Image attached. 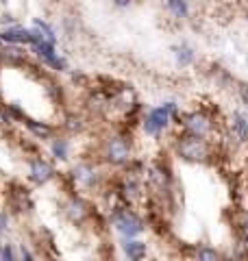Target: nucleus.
I'll return each mask as SVG.
<instances>
[{"label":"nucleus","instance_id":"obj_7","mask_svg":"<svg viewBox=\"0 0 248 261\" xmlns=\"http://www.w3.org/2000/svg\"><path fill=\"white\" fill-rule=\"evenodd\" d=\"M70 176L79 187H83V190H96V187L101 185V178H103L101 172H98V168L92 166V163H87V161L77 163V166L72 168Z\"/></svg>","mask_w":248,"mask_h":261},{"label":"nucleus","instance_id":"obj_21","mask_svg":"<svg viewBox=\"0 0 248 261\" xmlns=\"http://www.w3.org/2000/svg\"><path fill=\"white\" fill-rule=\"evenodd\" d=\"M0 261H20V246L13 242H0Z\"/></svg>","mask_w":248,"mask_h":261},{"label":"nucleus","instance_id":"obj_26","mask_svg":"<svg viewBox=\"0 0 248 261\" xmlns=\"http://www.w3.org/2000/svg\"><path fill=\"white\" fill-rule=\"evenodd\" d=\"M113 5H115V7H122V9H124V7H131V5H133V0H113Z\"/></svg>","mask_w":248,"mask_h":261},{"label":"nucleus","instance_id":"obj_29","mask_svg":"<svg viewBox=\"0 0 248 261\" xmlns=\"http://www.w3.org/2000/svg\"><path fill=\"white\" fill-rule=\"evenodd\" d=\"M246 18H248V13H246Z\"/></svg>","mask_w":248,"mask_h":261},{"label":"nucleus","instance_id":"obj_8","mask_svg":"<svg viewBox=\"0 0 248 261\" xmlns=\"http://www.w3.org/2000/svg\"><path fill=\"white\" fill-rule=\"evenodd\" d=\"M89 214H92V209H89L87 200L81 198V196H77V194L70 196V198L63 202V216L72 224H83L89 218Z\"/></svg>","mask_w":248,"mask_h":261},{"label":"nucleus","instance_id":"obj_2","mask_svg":"<svg viewBox=\"0 0 248 261\" xmlns=\"http://www.w3.org/2000/svg\"><path fill=\"white\" fill-rule=\"evenodd\" d=\"M177 116V102H163L159 107H155L146 113V118L142 120V128L146 135H161L165 128L170 126L172 118Z\"/></svg>","mask_w":248,"mask_h":261},{"label":"nucleus","instance_id":"obj_3","mask_svg":"<svg viewBox=\"0 0 248 261\" xmlns=\"http://www.w3.org/2000/svg\"><path fill=\"white\" fill-rule=\"evenodd\" d=\"M177 154L187 163H205L209 159V144L203 137H194L185 133L177 142Z\"/></svg>","mask_w":248,"mask_h":261},{"label":"nucleus","instance_id":"obj_15","mask_svg":"<svg viewBox=\"0 0 248 261\" xmlns=\"http://www.w3.org/2000/svg\"><path fill=\"white\" fill-rule=\"evenodd\" d=\"M31 53L35 55L41 63L51 61L53 57L59 55V53H57V46H55V44H51V42H46V39H39V42H33V44H31Z\"/></svg>","mask_w":248,"mask_h":261},{"label":"nucleus","instance_id":"obj_23","mask_svg":"<svg viewBox=\"0 0 248 261\" xmlns=\"http://www.w3.org/2000/svg\"><path fill=\"white\" fill-rule=\"evenodd\" d=\"M9 228H11V214L9 211H0V242L9 233Z\"/></svg>","mask_w":248,"mask_h":261},{"label":"nucleus","instance_id":"obj_27","mask_svg":"<svg viewBox=\"0 0 248 261\" xmlns=\"http://www.w3.org/2000/svg\"><path fill=\"white\" fill-rule=\"evenodd\" d=\"M244 231H246V244H248V216H246V224H244Z\"/></svg>","mask_w":248,"mask_h":261},{"label":"nucleus","instance_id":"obj_22","mask_svg":"<svg viewBox=\"0 0 248 261\" xmlns=\"http://www.w3.org/2000/svg\"><path fill=\"white\" fill-rule=\"evenodd\" d=\"M44 65H46V68H51L53 72H65V70H68V59L61 57V55H57V57H53L51 61H46Z\"/></svg>","mask_w":248,"mask_h":261},{"label":"nucleus","instance_id":"obj_28","mask_svg":"<svg viewBox=\"0 0 248 261\" xmlns=\"http://www.w3.org/2000/svg\"><path fill=\"white\" fill-rule=\"evenodd\" d=\"M3 48H5V44H3V42H0V55H3Z\"/></svg>","mask_w":248,"mask_h":261},{"label":"nucleus","instance_id":"obj_9","mask_svg":"<svg viewBox=\"0 0 248 261\" xmlns=\"http://www.w3.org/2000/svg\"><path fill=\"white\" fill-rule=\"evenodd\" d=\"M183 126L189 135L194 137H205L211 133V120L205 116L201 111H192V113H185L183 116Z\"/></svg>","mask_w":248,"mask_h":261},{"label":"nucleus","instance_id":"obj_24","mask_svg":"<svg viewBox=\"0 0 248 261\" xmlns=\"http://www.w3.org/2000/svg\"><path fill=\"white\" fill-rule=\"evenodd\" d=\"M20 261H37V257L33 255V250L27 244H20Z\"/></svg>","mask_w":248,"mask_h":261},{"label":"nucleus","instance_id":"obj_17","mask_svg":"<svg viewBox=\"0 0 248 261\" xmlns=\"http://www.w3.org/2000/svg\"><path fill=\"white\" fill-rule=\"evenodd\" d=\"M11 211L13 214H20V211H31L33 202H31V196L27 190H18V192H11Z\"/></svg>","mask_w":248,"mask_h":261},{"label":"nucleus","instance_id":"obj_20","mask_svg":"<svg viewBox=\"0 0 248 261\" xmlns=\"http://www.w3.org/2000/svg\"><path fill=\"white\" fill-rule=\"evenodd\" d=\"M165 7H168V11L175 15L177 20H185L187 15H189L187 0H165Z\"/></svg>","mask_w":248,"mask_h":261},{"label":"nucleus","instance_id":"obj_1","mask_svg":"<svg viewBox=\"0 0 248 261\" xmlns=\"http://www.w3.org/2000/svg\"><path fill=\"white\" fill-rule=\"evenodd\" d=\"M111 224L115 231L120 233L122 240H135L146 231V222L129 207H113Z\"/></svg>","mask_w":248,"mask_h":261},{"label":"nucleus","instance_id":"obj_4","mask_svg":"<svg viewBox=\"0 0 248 261\" xmlns=\"http://www.w3.org/2000/svg\"><path fill=\"white\" fill-rule=\"evenodd\" d=\"M105 161L111 166H127L131 163V142L124 135H111L105 142Z\"/></svg>","mask_w":248,"mask_h":261},{"label":"nucleus","instance_id":"obj_13","mask_svg":"<svg viewBox=\"0 0 248 261\" xmlns=\"http://www.w3.org/2000/svg\"><path fill=\"white\" fill-rule=\"evenodd\" d=\"M172 55H175L177 65H181V68H187V65H192L196 61V50L187 42H181V44L172 46Z\"/></svg>","mask_w":248,"mask_h":261},{"label":"nucleus","instance_id":"obj_11","mask_svg":"<svg viewBox=\"0 0 248 261\" xmlns=\"http://www.w3.org/2000/svg\"><path fill=\"white\" fill-rule=\"evenodd\" d=\"M24 126H27L29 133L35 137V140H39V142H51L53 137H55V126H53V124H48V122H39V120H31V118H27Z\"/></svg>","mask_w":248,"mask_h":261},{"label":"nucleus","instance_id":"obj_14","mask_svg":"<svg viewBox=\"0 0 248 261\" xmlns=\"http://www.w3.org/2000/svg\"><path fill=\"white\" fill-rule=\"evenodd\" d=\"M231 130H233L235 140L248 144V118L242 111H233V118H231Z\"/></svg>","mask_w":248,"mask_h":261},{"label":"nucleus","instance_id":"obj_19","mask_svg":"<svg viewBox=\"0 0 248 261\" xmlns=\"http://www.w3.org/2000/svg\"><path fill=\"white\" fill-rule=\"evenodd\" d=\"M33 29H37V31H39V35L44 37L46 42H51V44H55V46H57V33H55V29H53L46 20H41V18H33Z\"/></svg>","mask_w":248,"mask_h":261},{"label":"nucleus","instance_id":"obj_16","mask_svg":"<svg viewBox=\"0 0 248 261\" xmlns=\"http://www.w3.org/2000/svg\"><path fill=\"white\" fill-rule=\"evenodd\" d=\"M51 154L57 161H68L70 159V140L61 135H55L51 140Z\"/></svg>","mask_w":248,"mask_h":261},{"label":"nucleus","instance_id":"obj_12","mask_svg":"<svg viewBox=\"0 0 248 261\" xmlns=\"http://www.w3.org/2000/svg\"><path fill=\"white\" fill-rule=\"evenodd\" d=\"M0 63H7V65H20L27 63V50L22 46H5L3 48V55H0Z\"/></svg>","mask_w":248,"mask_h":261},{"label":"nucleus","instance_id":"obj_25","mask_svg":"<svg viewBox=\"0 0 248 261\" xmlns=\"http://www.w3.org/2000/svg\"><path fill=\"white\" fill-rule=\"evenodd\" d=\"M237 94H239V100H242L246 107H248V83H242L237 87Z\"/></svg>","mask_w":248,"mask_h":261},{"label":"nucleus","instance_id":"obj_5","mask_svg":"<svg viewBox=\"0 0 248 261\" xmlns=\"http://www.w3.org/2000/svg\"><path fill=\"white\" fill-rule=\"evenodd\" d=\"M44 39L39 35L37 29H24L20 24H13V27H5L0 29V42L5 46H31L33 42H39Z\"/></svg>","mask_w":248,"mask_h":261},{"label":"nucleus","instance_id":"obj_6","mask_svg":"<svg viewBox=\"0 0 248 261\" xmlns=\"http://www.w3.org/2000/svg\"><path fill=\"white\" fill-rule=\"evenodd\" d=\"M55 176H57V168L48 159H44V157H33L29 161V181L35 185V187H41V185L51 183Z\"/></svg>","mask_w":248,"mask_h":261},{"label":"nucleus","instance_id":"obj_10","mask_svg":"<svg viewBox=\"0 0 248 261\" xmlns=\"http://www.w3.org/2000/svg\"><path fill=\"white\" fill-rule=\"evenodd\" d=\"M122 252L127 261H144L148 257V244L144 240H122Z\"/></svg>","mask_w":248,"mask_h":261},{"label":"nucleus","instance_id":"obj_18","mask_svg":"<svg viewBox=\"0 0 248 261\" xmlns=\"http://www.w3.org/2000/svg\"><path fill=\"white\" fill-rule=\"evenodd\" d=\"M196 261H227V257L222 255V250L205 244V246L196 248Z\"/></svg>","mask_w":248,"mask_h":261}]
</instances>
